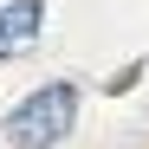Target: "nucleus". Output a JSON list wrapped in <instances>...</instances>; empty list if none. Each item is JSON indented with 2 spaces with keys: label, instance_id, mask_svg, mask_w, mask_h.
<instances>
[{
  "label": "nucleus",
  "instance_id": "f257e3e1",
  "mask_svg": "<svg viewBox=\"0 0 149 149\" xmlns=\"http://www.w3.org/2000/svg\"><path fill=\"white\" fill-rule=\"evenodd\" d=\"M71 117H78V91L71 84H45V91L26 97V104L7 110V136L19 149H52V143H65Z\"/></svg>",
  "mask_w": 149,
  "mask_h": 149
},
{
  "label": "nucleus",
  "instance_id": "f03ea898",
  "mask_svg": "<svg viewBox=\"0 0 149 149\" xmlns=\"http://www.w3.org/2000/svg\"><path fill=\"white\" fill-rule=\"evenodd\" d=\"M39 13H45L39 0H13V7H0V65L39 39Z\"/></svg>",
  "mask_w": 149,
  "mask_h": 149
}]
</instances>
